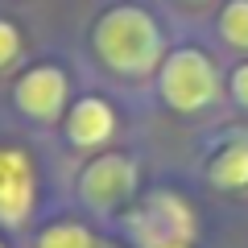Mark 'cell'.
Masks as SVG:
<instances>
[{"mask_svg": "<svg viewBox=\"0 0 248 248\" xmlns=\"http://www.w3.org/2000/svg\"><path fill=\"white\" fill-rule=\"evenodd\" d=\"M91 54L116 79H149L166 62V33L141 4H112L91 25Z\"/></svg>", "mask_w": 248, "mask_h": 248, "instance_id": "6da1fadb", "label": "cell"}, {"mask_svg": "<svg viewBox=\"0 0 248 248\" xmlns=\"http://www.w3.org/2000/svg\"><path fill=\"white\" fill-rule=\"evenodd\" d=\"M157 91L166 99V108L190 116V112H207L219 99L223 83H219V66L211 62V54L199 46H178L166 54L157 71Z\"/></svg>", "mask_w": 248, "mask_h": 248, "instance_id": "7a4b0ae2", "label": "cell"}, {"mask_svg": "<svg viewBox=\"0 0 248 248\" xmlns=\"http://www.w3.org/2000/svg\"><path fill=\"white\" fill-rule=\"evenodd\" d=\"M137 248H166L195 240V207L174 190H153L145 203H137L124 219Z\"/></svg>", "mask_w": 248, "mask_h": 248, "instance_id": "3957f363", "label": "cell"}, {"mask_svg": "<svg viewBox=\"0 0 248 248\" xmlns=\"http://www.w3.org/2000/svg\"><path fill=\"white\" fill-rule=\"evenodd\" d=\"M137 190V161L128 153H116V149H104L79 170V199L83 207L99 215H112L120 211Z\"/></svg>", "mask_w": 248, "mask_h": 248, "instance_id": "277c9868", "label": "cell"}, {"mask_svg": "<svg viewBox=\"0 0 248 248\" xmlns=\"http://www.w3.org/2000/svg\"><path fill=\"white\" fill-rule=\"evenodd\" d=\"M66 95H71V79H66V71L54 66V62L29 66L17 79V87H13V104L21 108V116H29V120H37V124L58 120L62 108H66Z\"/></svg>", "mask_w": 248, "mask_h": 248, "instance_id": "5b68a950", "label": "cell"}, {"mask_svg": "<svg viewBox=\"0 0 248 248\" xmlns=\"http://www.w3.org/2000/svg\"><path fill=\"white\" fill-rule=\"evenodd\" d=\"M33 161L17 145H0V223L21 228L33 211Z\"/></svg>", "mask_w": 248, "mask_h": 248, "instance_id": "8992f818", "label": "cell"}, {"mask_svg": "<svg viewBox=\"0 0 248 248\" xmlns=\"http://www.w3.org/2000/svg\"><path fill=\"white\" fill-rule=\"evenodd\" d=\"M116 137V108L108 104L104 95H83L79 104L66 112V141L71 149H104Z\"/></svg>", "mask_w": 248, "mask_h": 248, "instance_id": "52a82bcc", "label": "cell"}, {"mask_svg": "<svg viewBox=\"0 0 248 248\" xmlns=\"http://www.w3.org/2000/svg\"><path fill=\"white\" fill-rule=\"evenodd\" d=\"M211 182L219 190H244L248 186V137L228 141L211 161Z\"/></svg>", "mask_w": 248, "mask_h": 248, "instance_id": "ba28073f", "label": "cell"}, {"mask_svg": "<svg viewBox=\"0 0 248 248\" xmlns=\"http://www.w3.org/2000/svg\"><path fill=\"white\" fill-rule=\"evenodd\" d=\"M33 248H108V244L79 219H54L33 236Z\"/></svg>", "mask_w": 248, "mask_h": 248, "instance_id": "9c48e42d", "label": "cell"}, {"mask_svg": "<svg viewBox=\"0 0 248 248\" xmlns=\"http://www.w3.org/2000/svg\"><path fill=\"white\" fill-rule=\"evenodd\" d=\"M219 37L223 46L248 54V0H228L219 9Z\"/></svg>", "mask_w": 248, "mask_h": 248, "instance_id": "30bf717a", "label": "cell"}, {"mask_svg": "<svg viewBox=\"0 0 248 248\" xmlns=\"http://www.w3.org/2000/svg\"><path fill=\"white\" fill-rule=\"evenodd\" d=\"M21 50H25V37H21V29L13 25L9 17H0V71H9L13 62L21 58Z\"/></svg>", "mask_w": 248, "mask_h": 248, "instance_id": "8fae6325", "label": "cell"}, {"mask_svg": "<svg viewBox=\"0 0 248 248\" xmlns=\"http://www.w3.org/2000/svg\"><path fill=\"white\" fill-rule=\"evenodd\" d=\"M228 87H232V99H236L240 108H248V62L232 66V79H228Z\"/></svg>", "mask_w": 248, "mask_h": 248, "instance_id": "7c38bea8", "label": "cell"}, {"mask_svg": "<svg viewBox=\"0 0 248 248\" xmlns=\"http://www.w3.org/2000/svg\"><path fill=\"white\" fill-rule=\"evenodd\" d=\"M166 248H190V244H166Z\"/></svg>", "mask_w": 248, "mask_h": 248, "instance_id": "4fadbf2b", "label": "cell"}, {"mask_svg": "<svg viewBox=\"0 0 248 248\" xmlns=\"http://www.w3.org/2000/svg\"><path fill=\"white\" fill-rule=\"evenodd\" d=\"M0 248H4V244H0Z\"/></svg>", "mask_w": 248, "mask_h": 248, "instance_id": "5bb4252c", "label": "cell"}]
</instances>
